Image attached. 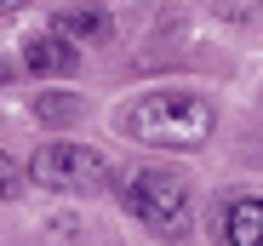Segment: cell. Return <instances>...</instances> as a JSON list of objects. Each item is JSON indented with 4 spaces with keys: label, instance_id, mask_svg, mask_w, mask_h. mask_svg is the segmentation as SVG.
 <instances>
[{
    "label": "cell",
    "instance_id": "obj_1",
    "mask_svg": "<svg viewBox=\"0 0 263 246\" xmlns=\"http://www.w3.org/2000/svg\"><path fill=\"white\" fill-rule=\"evenodd\" d=\"M217 126V115L200 92H183V86H160V92H143L120 109V132L132 143H149V149H200Z\"/></svg>",
    "mask_w": 263,
    "mask_h": 246
},
{
    "label": "cell",
    "instance_id": "obj_2",
    "mask_svg": "<svg viewBox=\"0 0 263 246\" xmlns=\"http://www.w3.org/2000/svg\"><path fill=\"white\" fill-rule=\"evenodd\" d=\"M120 206L138 218L149 235H160V240H183L189 223H195L189 183H183V178H172V172H160V166L132 172V178L120 183Z\"/></svg>",
    "mask_w": 263,
    "mask_h": 246
},
{
    "label": "cell",
    "instance_id": "obj_3",
    "mask_svg": "<svg viewBox=\"0 0 263 246\" xmlns=\"http://www.w3.org/2000/svg\"><path fill=\"white\" fill-rule=\"evenodd\" d=\"M29 178L40 189H58V195H92V189H109L115 172L92 143H46V149H34Z\"/></svg>",
    "mask_w": 263,
    "mask_h": 246
},
{
    "label": "cell",
    "instance_id": "obj_4",
    "mask_svg": "<svg viewBox=\"0 0 263 246\" xmlns=\"http://www.w3.org/2000/svg\"><path fill=\"white\" fill-rule=\"evenodd\" d=\"M23 63H29V74H69V69H80V46H69L63 34H34L23 46Z\"/></svg>",
    "mask_w": 263,
    "mask_h": 246
},
{
    "label": "cell",
    "instance_id": "obj_5",
    "mask_svg": "<svg viewBox=\"0 0 263 246\" xmlns=\"http://www.w3.org/2000/svg\"><path fill=\"white\" fill-rule=\"evenodd\" d=\"M223 246H263V200L240 195L223 212Z\"/></svg>",
    "mask_w": 263,
    "mask_h": 246
},
{
    "label": "cell",
    "instance_id": "obj_6",
    "mask_svg": "<svg viewBox=\"0 0 263 246\" xmlns=\"http://www.w3.org/2000/svg\"><path fill=\"white\" fill-rule=\"evenodd\" d=\"M52 34H63L69 46H80V40H109V34H115V23H109L98 6H63Z\"/></svg>",
    "mask_w": 263,
    "mask_h": 246
},
{
    "label": "cell",
    "instance_id": "obj_7",
    "mask_svg": "<svg viewBox=\"0 0 263 246\" xmlns=\"http://www.w3.org/2000/svg\"><path fill=\"white\" fill-rule=\"evenodd\" d=\"M74 109H80V103H74L69 92H46V98H34V115H40V120H52V126H63Z\"/></svg>",
    "mask_w": 263,
    "mask_h": 246
},
{
    "label": "cell",
    "instance_id": "obj_8",
    "mask_svg": "<svg viewBox=\"0 0 263 246\" xmlns=\"http://www.w3.org/2000/svg\"><path fill=\"white\" fill-rule=\"evenodd\" d=\"M23 183H29V172L17 166L6 149H0V200H17V195H23Z\"/></svg>",
    "mask_w": 263,
    "mask_h": 246
},
{
    "label": "cell",
    "instance_id": "obj_9",
    "mask_svg": "<svg viewBox=\"0 0 263 246\" xmlns=\"http://www.w3.org/2000/svg\"><path fill=\"white\" fill-rule=\"evenodd\" d=\"M29 6V0H0V17H6V12H23Z\"/></svg>",
    "mask_w": 263,
    "mask_h": 246
},
{
    "label": "cell",
    "instance_id": "obj_10",
    "mask_svg": "<svg viewBox=\"0 0 263 246\" xmlns=\"http://www.w3.org/2000/svg\"><path fill=\"white\" fill-rule=\"evenodd\" d=\"M6 80H12V63H0V86H6Z\"/></svg>",
    "mask_w": 263,
    "mask_h": 246
}]
</instances>
